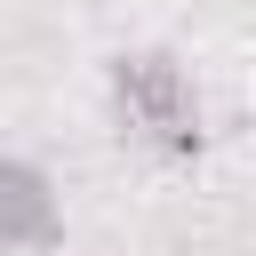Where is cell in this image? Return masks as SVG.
Instances as JSON below:
<instances>
[{"instance_id": "1", "label": "cell", "mask_w": 256, "mask_h": 256, "mask_svg": "<svg viewBox=\"0 0 256 256\" xmlns=\"http://www.w3.org/2000/svg\"><path fill=\"white\" fill-rule=\"evenodd\" d=\"M112 104H120L128 136H152L160 152H192V144H200L192 80H184V64H176V56H160V48L112 56Z\"/></svg>"}, {"instance_id": "2", "label": "cell", "mask_w": 256, "mask_h": 256, "mask_svg": "<svg viewBox=\"0 0 256 256\" xmlns=\"http://www.w3.org/2000/svg\"><path fill=\"white\" fill-rule=\"evenodd\" d=\"M56 240V192L32 160H0V248H48Z\"/></svg>"}]
</instances>
